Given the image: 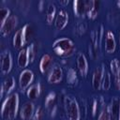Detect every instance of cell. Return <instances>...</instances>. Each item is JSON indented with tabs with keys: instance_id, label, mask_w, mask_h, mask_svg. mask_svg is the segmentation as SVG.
Returning a JSON list of instances; mask_svg holds the SVG:
<instances>
[{
	"instance_id": "obj_1",
	"label": "cell",
	"mask_w": 120,
	"mask_h": 120,
	"mask_svg": "<svg viewBox=\"0 0 120 120\" xmlns=\"http://www.w3.org/2000/svg\"><path fill=\"white\" fill-rule=\"evenodd\" d=\"M20 98L18 93L14 92L8 95L3 100L1 107V117L3 120H13L19 112Z\"/></svg>"
},
{
	"instance_id": "obj_2",
	"label": "cell",
	"mask_w": 120,
	"mask_h": 120,
	"mask_svg": "<svg viewBox=\"0 0 120 120\" xmlns=\"http://www.w3.org/2000/svg\"><path fill=\"white\" fill-rule=\"evenodd\" d=\"M52 50L59 56L69 57L74 54L76 51V46L69 38L62 37L53 41Z\"/></svg>"
},
{
	"instance_id": "obj_3",
	"label": "cell",
	"mask_w": 120,
	"mask_h": 120,
	"mask_svg": "<svg viewBox=\"0 0 120 120\" xmlns=\"http://www.w3.org/2000/svg\"><path fill=\"white\" fill-rule=\"evenodd\" d=\"M104 27L102 24H100L97 29L93 30L91 32V38H90V43L88 46V52L90 56L97 60L99 56L100 52V46L102 42V38H104Z\"/></svg>"
},
{
	"instance_id": "obj_4",
	"label": "cell",
	"mask_w": 120,
	"mask_h": 120,
	"mask_svg": "<svg viewBox=\"0 0 120 120\" xmlns=\"http://www.w3.org/2000/svg\"><path fill=\"white\" fill-rule=\"evenodd\" d=\"M63 106L67 120H81V108L74 97L69 95L65 96L63 99Z\"/></svg>"
},
{
	"instance_id": "obj_5",
	"label": "cell",
	"mask_w": 120,
	"mask_h": 120,
	"mask_svg": "<svg viewBox=\"0 0 120 120\" xmlns=\"http://www.w3.org/2000/svg\"><path fill=\"white\" fill-rule=\"evenodd\" d=\"M35 75L34 72L29 68H24L21 71L19 76V87L21 91H26L34 82Z\"/></svg>"
},
{
	"instance_id": "obj_6",
	"label": "cell",
	"mask_w": 120,
	"mask_h": 120,
	"mask_svg": "<svg viewBox=\"0 0 120 120\" xmlns=\"http://www.w3.org/2000/svg\"><path fill=\"white\" fill-rule=\"evenodd\" d=\"M13 66V59L8 50L3 51L0 54V68L3 75H7L10 72Z\"/></svg>"
},
{
	"instance_id": "obj_7",
	"label": "cell",
	"mask_w": 120,
	"mask_h": 120,
	"mask_svg": "<svg viewBox=\"0 0 120 120\" xmlns=\"http://www.w3.org/2000/svg\"><path fill=\"white\" fill-rule=\"evenodd\" d=\"M18 24V18L16 15L11 14L8 19L0 25V33L3 37H8L17 27Z\"/></svg>"
},
{
	"instance_id": "obj_8",
	"label": "cell",
	"mask_w": 120,
	"mask_h": 120,
	"mask_svg": "<svg viewBox=\"0 0 120 120\" xmlns=\"http://www.w3.org/2000/svg\"><path fill=\"white\" fill-rule=\"evenodd\" d=\"M105 69L106 68L103 64H101L100 66H98V68L94 69L92 73V78H91V83H92V87L94 88V90L101 89V82H102V78H103Z\"/></svg>"
},
{
	"instance_id": "obj_9",
	"label": "cell",
	"mask_w": 120,
	"mask_h": 120,
	"mask_svg": "<svg viewBox=\"0 0 120 120\" xmlns=\"http://www.w3.org/2000/svg\"><path fill=\"white\" fill-rule=\"evenodd\" d=\"M63 76H64V72L62 68L59 65H53L52 67V68L50 69L48 75H47V82L49 83H59L62 80H63Z\"/></svg>"
},
{
	"instance_id": "obj_10",
	"label": "cell",
	"mask_w": 120,
	"mask_h": 120,
	"mask_svg": "<svg viewBox=\"0 0 120 120\" xmlns=\"http://www.w3.org/2000/svg\"><path fill=\"white\" fill-rule=\"evenodd\" d=\"M69 20V15L68 12L65 8H60L57 11L55 20H54V27L57 30H63L68 23Z\"/></svg>"
},
{
	"instance_id": "obj_11",
	"label": "cell",
	"mask_w": 120,
	"mask_h": 120,
	"mask_svg": "<svg viewBox=\"0 0 120 120\" xmlns=\"http://www.w3.org/2000/svg\"><path fill=\"white\" fill-rule=\"evenodd\" d=\"M26 43H28V42H27V39L25 37L24 29H23V27H22L14 33L13 38H12V45L15 49L22 50V49H23V47Z\"/></svg>"
},
{
	"instance_id": "obj_12",
	"label": "cell",
	"mask_w": 120,
	"mask_h": 120,
	"mask_svg": "<svg viewBox=\"0 0 120 120\" xmlns=\"http://www.w3.org/2000/svg\"><path fill=\"white\" fill-rule=\"evenodd\" d=\"M104 48L107 53H113L116 50L115 36L111 30H108L104 35Z\"/></svg>"
},
{
	"instance_id": "obj_13",
	"label": "cell",
	"mask_w": 120,
	"mask_h": 120,
	"mask_svg": "<svg viewBox=\"0 0 120 120\" xmlns=\"http://www.w3.org/2000/svg\"><path fill=\"white\" fill-rule=\"evenodd\" d=\"M99 11V1L86 0V16L90 20H95Z\"/></svg>"
},
{
	"instance_id": "obj_14",
	"label": "cell",
	"mask_w": 120,
	"mask_h": 120,
	"mask_svg": "<svg viewBox=\"0 0 120 120\" xmlns=\"http://www.w3.org/2000/svg\"><path fill=\"white\" fill-rule=\"evenodd\" d=\"M76 68L78 72L80 73V75H82V77H86L87 73H88V61L86 56L82 53V52H79L78 56H77V60H76Z\"/></svg>"
},
{
	"instance_id": "obj_15",
	"label": "cell",
	"mask_w": 120,
	"mask_h": 120,
	"mask_svg": "<svg viewBox=\"0 0 120 120\" xmlns=\"http://www.w3.org/2000/svg\"><path fill=\"white\" fill-rule=\"evenodd\" d=\"M15 78L13 76H8L4 79L2 84H1V90H0V97L3 98L5 94L9 95L11 94V91L15 88Z\"/></svg>"
},
{
	"instance_id": "obj_16",
	"label": "cell",
	"mask_w": 120,
	"mask_h": 120,
	"mask_svg": "<svg viewBox=\"0 0 120 120\" xmlns=\"http://www.w3.org/2000/svg\"><path fill=\"white\" fill-rule=\"evenodd\" d=\"M35 105L34 103L30 100V101H26L23 103V105L22 106V108L20 109V116L22 119L23 120H28L31 119L34 115L35 112Z\"/></svg>"
},
{
	"instance_id": "obj_17",
	"label": "cell",
	"mask_w": 120,
	"mask_h": 120,
	"mask_svg": "<svg viewBox=\"0 0 120 120\" xmlns=\"http://www.w3.org/2000/svg\"><path fill=\"white\" fill-rule=\"evenodd\" d=\"M52 61L53 58L50 53H44L40 60H39V64H38V68L40 70L41 73H46L48 71H50V69L52 68Z\"/></svg>"
},
{
	"instance_id": "obj_18",
	"label": "cell",
	"mask_w": 120,
	"mask_h": 120,
	"mask_svg": "<svg viewBox=\"0 0 120 120\" xmlns=\"http://www.w3.org/2000/svg\"><path fill=\"white\" fill-rule=\"evenodd\" d=\"M73 12L76 17H83L86 14V1L74 0L72 3Z\"/></svg>"
},
{
	"instance_id": "obj_19",
	"label": "cell",
	"mask_w": 120,
	"mask_h": 120,
	"mask_svg": "<svg viewBox=\"0 0 120 120\" xmlns=\"http://www.w3.org/2000/svg\"><path fill=\"white\" fill-rule=\"evenodd\" d=\"M29 64H30V62H29V57H28L27 50H26V48H23V49L20 50V52H18L17 65H18L19 68L24 69Z\"/></svg>"
},
{
	"instance_id": "obj_20",
	"label": "cell",
	"mask_w": 120,
	"mask_h": 120,
	"mask_svg": "<svg viewBox=\"0 0 120 120\" xmlns=\"http://www.w3.org/2000/svg\"><path fill=\"white\" fill-rule=\"evenodd\" d=\"M41 93V84L40 82H37L32 84L27 90H26V96L30 100L37 99Z\"/></svg>"
},
{
	"instance_id": "obj_21",
	"label": "cell",
	"mask_w": 120,
	"mask_h": 120,
	"mask_svg": "<svg viewBox=\"0 0 120 120\" xmlns=\"http://www.w3.org/2000/svg\"><path fill=\"white\" fill-rule=\"evenodd\" d=\"M56 14H57V11H56L55 5L52 3L48 4V6L46 8V13H45V20L48 24H52L54 22Z\"/></svg>"
},
{
	"instance_id": "obj_22",
	"label": "cell",
	"mask_w": 120,
	"mask_h": 120,
	"mask_svg": "<svg viewBox=\"0 0 120 120\" xmlns=\"http://www.w3.org/2000/svg\"><path fill=\"white\" fill-rule=\"evenodd\" d=\"M119 104H120V98L118 97H114L112 98L111 103L109 105V108H110V112H111L112 120H117V118H118Z\"/></svg>"
},
{
	"instance_id": "obj_23",
	"label": "cell",
	"mask_w": 120,
	"mask_h": 120,
	"mask_svg": "<svg viewBox=\"0 0 120 120\" xmlns=\"http://www.w3.org/2000/svg\"><path fill=\"white\" fill-rule=\"evenodd\" d=\"M98 120H112L109 105L104 104L101 107V109L99 110L98 115Z\"/></svg>"
},
{
	"instance_id": "obj_24",
	"label": "cell",
	"mask_w": 120,
	"mask_h": 120,
	"mask_svg": "<svg viewBox=\"0 0 120 120\" xmlns=\"http://www.w3.org/2000/svg\"><path fill=\"white\" fill-rule=\"evenodd\" d=\"M78 75L77 71L73 68H69L67 70V82L71 85H76L78 83Z\"/></svg>"
},
{
	"instance_id": "obj_25",
	"label": "cell",
	"mask_w": 120,
	"mask_h": 120,
	"mask_svg": "<svg viewBox=\"0 0 120 120\" xmlns=\"http://www.w3.org/2000/svg\"><path fill=\"white\" fill-rule=\"evenodd\" d=\"M56 98H57V97H56L55 92L52 91V92L48 93V95L46 96L45 100H44V105H45V107L50 110L51 108H52L53 106H55V105H56V104H55V102H56Z\"/></svg>"
},
{
	"instance_id": "obj_26",
	"label": "cell",
	"mask_w": 120,
	"mask_h": 120,
	"mask_svg": "<svg viewBox=\"0 0 120 120\" xmlns=\"http://www.w3.org/2000/svg\"><path fill=\"white\" fill-rule=\"evenodd\" d=\"M111 80H112L111 72L108 71L107 69H105L104 74H103V78H102V82H101V89H103L104 91H108L112 85Z\"/></svg>"
},
{
	"instance_id": "obj_27",
	"label": "cell",
	"mask_w": 120,
	"mask_h": 120,
	"mask_svg": "<svg viewBox=\"0 0 120 120\" xmlns=\"http://www.w3.org/2000/svg\"><path fill=\"white\" fill-rule=\"evenodd\" d=\"M87 30V25L85 23V22H78L75 25H74V34L78 37H81L82 35L85 34Z\"/></svg>"
},
{
	"instance_id": "obj_28",
	"label": "cell",
	"mask_w": 120,
	"mask_h": 120,
	"mask_svg": "<svg viewBox=\"0 0 120 120\" xmlns=\"http://www.w3.org/2000/svg\"><path fill=\"white\" fill-rule=\"evenodd\" d=\"M26 50H27V53H28V57H29V62L33 63L35 58H36V56H37V47H36V44L31 43L30 45L27 46Z\"/></svg>"
},
{
	"instance_id": "obj_29",
	"label": "cell",
	"mask_w": 120,
	"mask_h": 120,
	"mask_svg": "<svg viewBox=\"0 0 120 120\" xmlns=\"http://www.w3.org/2000/svg\"><path fill=\"white\" fill-rule=\"evenodd\" d=\"M10 10L7 7H1L0 8V25L3 24L10 16Z\"/></svg>"
},
{
	"instance_id": "obj_30",
	"label": "cell",
	"mask_w": 120,
	"mask_h": 120,
	"mask_svg": "<svg viewBox=\"0 0 120 120\" xmlns=\"http://www.w3.org/2000/svg\"><path fill=\"white\" fill-rule=\"evenodd\" d=\"M119 68H120V62L117 58H113L112 60H111V62H110V70H111V73L112 75L118 70Z\"/></svg>"
},
{
	"instance_id": "obj_31",
	"label": "cell",
	"mask_w": 120,
	"mask_h": 120,
	"mask_svg": "<svg viewBox=\"0 0 120 120\" xmlns=\"http://www.w3.org/2000/svg\"><path fill=\"white\" fill-rule=\"evenodd\" d=\"M43 117H44V109L41 106H39L35 110L32 119L33 120H42Z\"/></svg>"
},
{
	"instance_id": "obj_32",
	"label": "cell",
	"mask_w": 120,
	"mask_h": 120,
	"mask_svg": "<svg viewBox=\"0 0 120 120\" xmlns=\"http://www.w3.org/2000/svg\"><path fill=\"white\" fill-rule=\"evenodd\" d=\"M113 78H114V85H115V88L120 91V68L113 74Z\"/></svg>"
},
{
	"instance_id": "obj_33",
	"label": "cell",
	"mask_w": 120,
	"mask_h": 120,
	"mask_svg": "<svg viewBox=\"0 0 120 120\" xmlns=\"http://www.w3.org/2000/svg\"><path fill=\"white\" fill-rule=\"evenodd\" d=\"M59 3H60V5H62L63 7H65V6L68 5L69 1H68V0H60V1H59Z\"/></svg>"
},
{
	"instance_id": "obj_34",
	"label": "cell",
	"mask_w": 120,
	"mask_h": 120,
	"mask_svg": "<svg viewBox=\"0 0 120 120\" xmlns=\"http://www.w3.org/2000/svg\"><path fill=\"white\" fill-rule=\"evenodd\" d=\"M43 4H45L44 1H40V2H39V4H38V8H39V10H42V9H43Z\"/></svg>"
},
{
	"instance_id": "obj_35",
	"label": "cell",
	"mask_w": 120,
	"mask_h": 120,
	"mask_svg": "<svg viewBox=\"0 0 120 120\" xmlns=\"http://www.w3.org/2000/svg\"><path fill=\"white\" fill-rule=\"evenodd\" d=\"M117 120H120V104H119V112H118V118Z\"/></svg>"
},
{
	"instance_id": "obj_36",
	"label": "cell",
	"mask_w": 120,
	"mask_h": 120,
	"mask_svg": "<svg viewBox=\"0 0 120 120\" xmlns=\"http://www.w3.org/2000/svg\"><path fill=\"white\" fill-rule=\"evenodd\" d=\"M116 5H117V7L120 8V0H118V1L116 2Z\"/></svg>"
},
{
	"instance_id": "obj_37",
	"label": "cell",
	"mask_w": 120,
	"mask_h": 120,
	"mask_svg": "<svg viewBox=\"0 0 120 120\" xmlns=\"http://www.w3.org/2000/svg\"><path fill=\"white\" fill-rule=\"evenodd\" d=\"M119 45H120V32H119Z\"/></svg>"
}]
</instances>
